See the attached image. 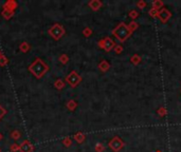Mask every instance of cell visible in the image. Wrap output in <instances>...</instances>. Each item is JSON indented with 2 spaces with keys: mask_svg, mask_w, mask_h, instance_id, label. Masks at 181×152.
<instances>
[{
  "mask_svg": "<svg viewBox=\"0 0 181 152\" xmlns=\"http://www.w3.org/2000/svg\"><path fill=\"white\" fill-rule=\"evenodd\" d=\"M17 8H18V3H17L15 0H6V1L3 3V5H2V8H3V10L13 11V12H14Z\"/></svg>",
  "mask_w": 181,
  "mask_h": 152,
  "instance_id": "cell-8",
  "label": "cell"
},
{
  "mask_svg": "<svg viewBox=\"0 0 181 152\" xmlns=\"http://www.w3.org/2000/svg\"><path fill=\"white\" fill-rule=\"evenodd\" d=\"M128 27H129V30L132 32V30H135V29H137V27H138V24L135 22V21H133V22H130V24H129Z\"/></svg>",
  "mask_w": 181,
  "mask_h": 152,
  "instance_id": "cell-26",
  "label": "cell"
},
{
  "mask_svg": "<svg viewBox=\"0 0 181 152\" xmlns=\"http://www.w3.org/2000/svg\"><path fill=\"white\" fill-rule=\"evenodd\" d=\"M109 68H110V65H109V63H107L106 60H102L100 63H99V69H100L102 72H106V71H108Z\"/></svg>",
  "mask_w": 181,
  "mask_h": 152,
  "instance_id": "cell-15",
  "label": "cell"
},
{
  "mask_svg": "<svg viewBox=\"0 0 181 152\" xmlns=\"http://www.w3.org/2000/svg\"><path fill=\"white\" fill-rule=\"evenodd\" d=\"M1 55H2V52H1V51H0V56H1Z\"/></svg>",
  "mask_w": 181,
  "mask_h": 152,
  "instance_id": "cell-33",
  "label": "cell"
},
{
  "mask_svg": "<svg viewBox=\"0 0 181 152\" xmlns=\"http://www.w3.org/2000/svg\"><path fill=\"white\" fill-rule=\"evenodd\" d=\"M65 86H66V83H65V81L62 80V79H56V80L54 81V87L55 89L57 90H62L65 88Z\"/></svg>",
  "mask_w": 181,
  "mask_h": 152,
  "instance_id": "cell-16",
  "label": "cell"
},
{
  "mask_svg": "<svg viewBox=\"0 0 181 152\" xmlns=\"http://www.w3.org/2000/svg\"><path fill=\"white\" fill-rule=\"evenodd\" d=\"M0 152H1V151H0Z\"/></svg>",
  "mask_w": 181,
  "mask_h": 152,
  "instance_id": "cell-35",
  "label": "cell"
},
{
  "mask_svg": "<svg viewBox=\"0 0 181 152\" xmlns=\"http://www.w3.org/2000/svg\"><path fill=\"white\" fill-rule=\"evenodd\" d=\"M66 107H67V109H68L69 111H74L75 109L77 108V102H75L74 99H70V100H68Z\"/></svg>",
  "mask_w": 181,
  "mask_h": 152,
  "instance_id": "cell-14",
  "label": "cell"
},
{
  "mask_svg": "<svg viewBox=\"0 0 181 152\" xmlns=\"http://www.w3.org/2000/svg\"><path fill=\"white\" fill-rule=\"evenodd\" d=\"M30 50H31V46H30L29 42L23 41L19 44V51H20L21 53H28Z\"/></svg>",
  "mask_w": 181,
  "mask_h": 152,
  "instance_id": "cell-12",
  "label": "cell"
},
{
  "mask_svg": "<svg viewBox=\"0 0 181 152\" xmlns=\"http://www.w3.org/2000/svg\"><path fill=\"white\" fill-rule=\"evenodd\" d=\"M66 81L68 82V85L71 88H76L77 86L81 83L82 81V76L77 73L76 71H71L68 74V76L66 77Z\"/></svg>",
  "mask_w": 181,
  "mask_h": 152,
  "instance_id": "cell-4",
  "label": "cell"
},
{
  "mask_svg": "<svg viewBox=\"0 0 181 152\" xmlns=\"http://www.w3.org/2000/svg\"><path fill=\"white\" fill-rule=\"evenodd\" d=\"M102 5L103 3L100 0H91V1L88 2V6H89L92 11H99L102 8Z\"/></svg>",
  "mask_w": 181,
  "mask_h": 152,
  "instance_id": "cell-9",
  "label": "cell"
},
{
  "mask_svg": "<svg viewBox=\"0 0 181 152\" xmlns=\"http://www.w3.org/2000/svg\"><path fill=\"white\" fill-rule=\"evenodd\" d=\"M112 34L115 35V37L117 38L118 40L123 42L130 36L131 31L129 30L128 25H126L124 22H121L119 25H117V27H115V29L112 30Z\"/></svg>",
  "mask_w": 181,
  "mask_h": 152,
  "instance_id": "cell-2",
  "label": "cell"
},
{
  "mask_svg": "<svg viewBox=\"0 0 181 152\" xmlns=\"http://www.w3.org/2000/svg\"><path fill=\"white\" fill-rule=\"evenodd\" d=\"M62 144H64L65 147H71V145H72V140H71V137H69V136L65 137L64 140H62Z\"/></svg>",
  "mask_w": 181,
  "mask_h": 152,
  "instance_id": "cell-20",
  "label": "cell"
},
{
  "mask_svg": "<svg viewBox=\"0 0 181 152\" xmlns=\"http://www.w3.org/2000/svg\"><path fill=\"white\" fill-rule=\"evenodd\" d=\"M94 149H96V152H103L105 148L101 143H98V144L96 145V147H94Z\"/></svg>",
  "mask_w": 181,
  "mask_h": 152,
  "instance_id": "cell-22",
  "label": "cell"
},
{
  "mask_svg": "<svg viewBox=\"0 0 181 152\" xmlns=\"http://www.w3.org/2000/svg\"><path fill=\"white\" fill-rule=\"evenodd\" d=\"M158 15H159V18L162 20V22L167 21L169 17H171V13H169L166 8H163V10H161L160 13H158Z\"/></svg>",
  "mask_w": 181,
  "mask_h": 152,
  "instance_id": "cell-10",
  "label": "cell"
},
{
  "mask_svg": "<svg viewBox=\"0 0 181 152\" xmlns=\"http://www.w3.org/2000/svg\"><path fill=\"white\" fill-rule=\"evenodd\" d=\"M73 138H74L75 142H76V143H79V144H82V143L85 142L86 135H85V133H83V132H76V133L74 134V136H73Z\"/></svg>",
  "mask_w": 181,
  "mask_h": 152,
  "instance_id": "cell-11",
  "label": "cell"
},
{
  "mask_svg": "<svg viewBox=\"0 0 181 152\" xmlns=\"http://www.w3.org/2000/svg\"><path fill=\"white\" fill-rule=\"evenodd\" d=\"M59 60L60 63H62V65H67V63H69V56L67 54H62V55H59Z\"/></svg>",
  "mask_w": 181,
  "mask_h": 152,
  "instance_id": "cell-18",
  "label": "cell"
},
{
  "mask_svg": "<svg viewBox=\"0 0 181 152\" xmlns=\"http://www.w3.org/2000/svg\"><path fill=\"white\" fill-rule=\"evenodd\" d=\"M157 152H161V151H157Z\"/></svg>",
  "mask_w": 181,
  "mask_h": 152,
  "instance_id": "cell-34",
  "label": "cell"
},
{
  "mask_svg": "<svg viewBox=\"0 0 181 152\" xmlns=\"http://www.w3.org/2000/svg\"><path fill=\"white\" fill-rule=\"evenodd\" d=\"M149 15L153 17H156L157 15H158V11H157V8H152V10L149 11Z\"/></svg>",
  "mask_w": 181,
  "mask_h": 152,
  "instance_id": "cell-25",
  "label": "cell"
},
{
  "mask_svg": "<svg viewBox=\"0 0 181 152\" xmlns=\"http://www.w3.org/2000/svg\"><path fill=\"white\" fill-rule=\"evenodd\" d=\"M1 140H2V134L0 133V141H1Z\"/></svg>",
  "mask_w": 181,
  "mask_h": 152,
  "instance_id": "cell-32",
  "label": "cell"
},
{
  "mask_svg": "<svg viewBox=\"0 0 181 152\" xmlns=\"http://www.w3.org/2000/svg\"><path fill=\"white\" fill-rule=\"evenodd\" d=\"M19 151L20 152H33L34 146L30 141L25 140L20 145H19Z\"/></svg>",
  "mask_w": 181,
  "mask_h": 152,
  "instance_id": "cell-7",
  "label": "cell"
},
{
  "mask_svg": "<svg viewBox=\"0 0 181 152\" xmlns=\"http://www.w3.org/2000/svg\"><path fill=\"white\" fill-rule=\"evenodd\" d=\"M10 135H11V138L14 141H17L21 137V133H20V131H18V130H13V131L11 132Z\"/></svg>",
  "mask_w": 181,
  "mask_h": 152,
  "instance_id": "cell-17",
  "label": "cell"
},
{
  "mask_svg": "<svg viewBox=\"0 0 181 152\" xmlns=\"http://www.w3.org/2000/svg\"><path fill=\"white\" fill-rule=\"evenodd\" d=\"M92 34V30L90 29V27H85V29L83 30V35L85 36V37H90Z\"/></svg>",
  "mask_w": 181,
  "mask_h": 152,
  "instance_id": "cell-21",
  "label": "cell"
},
{
  "mask_svg": "<svg viewBox=\"0 0 181 152\" xmlns=\"http://www.w3.org/2000/svg\"><path fill=\"white\" fill-rule=\"evenodd\" d=\"M109 147H110V149L112 151L118 152V151H120L123 147H124V143L120 140V137L115 136V137L109 142Z\"/></svg>",
  "mask_w": 181,
  "mask_h": 152,
  "instance_id": "cell-6",
  "label": "cell"
},
{
  "mask_svg": "<svg viewBox=\"0 0 181 152\" xmlns=\"http://www.w3.org/2000/svg\"><path fill=\"white\" fill-rule=\"evenodd\" d=\"M153 5H154V8H158L159 6L162 5V2H161V1H155L154 3H153Z\"/></svg>",
  "mask_w": 181,
  "mask_h": 152,
  "instance_id": "cell-27",
  "label": "cell"
},
{
  "mask_svg": "<svg viewBox=\"0 0 181 152\" xmlns=\"http://www.w3.org/2000/svg\"><path fill=\"white\" fill-rule=\"evenodd\" d=\"M5 114H6V110L1 106V105H0V121H1L2 117H3Z\"/></svg>",
  "mask_w": 181,
  "mask_h": 152,
  "instance_id": "cell-24",
  "label": "cell"
},
{
  "mask_svg": "<svg viewBox=\"0 0 181 152\" xmlns=\"http://www.w3.org/2000/svg\"><path fill=\"white\" fill-rule=\"evenodd\" d=\"M10 151L11 152H18L19 151V145L17 144H12L10 147Z\"/></svg>",
  "mask_w": 181,
  "mask_h": 152,
  "instance_id": "cell-23",
  "label": "cell"
},
{
  "mask_svg": "<svg viewBox=\"0 0 181 152\" xmlns=\"http://www.w3.org/2000/svg\"><path fill=\"white\" fill-rule=\"evenodd\" d=\"M159 113H160L161 115H163V114H164V113H166V111H164V109L161 108V109H160V111H159Z\"/></svg>",
  "mask_w": 181,
  "mask_h": 152,
  "instance_id": "cell-30",
  "label": "cell"
},
{
  "mask_svg": "<svg viewBox=\"0 0 181 152\" xmlns=\"http://www.w3.org/2000/svg\"><path fill=\"white\" fill-rule=\"evenodd\" d=\"M129 15H130L132 18H136V17H137V12H136V11H132V12L129 13Z\"/></svg>",
  "mask_w": 181,
  "mask_h": 152,
  "instance_id": "cell-29",
  "label": "cell"
},
{
  "mask_svg": "<svg viewBox=\"0 0 181 152\" xmlns=\"http://www.w3.org/2000/svg\"><path fill=\"white\" fill-rule=\"evenodd\" d=\"M15 12H13V11H8V10H2L1 11V16L3 17L4 19H6V20H8V19H11L13 16H14Z\"/></svg>",
  "mask_w": 181,
  "mask_h": 152,
  "instance_id": "cell-13",
  "label": "cell"
},
{
  "mask_svg": "<svg viewBox=\"0 0 181 152\" xmlns=\"http://www.w3.org/2000/svg\"><path fill=\"white\" fill-rule=\"evenodd\" d=\"M8 63V57H6L4 54H2L1 56H0V67H5Z\"/></svg>",
  "mask_w": 181,
  "mask_h": 152,
  "instance_id": "cell-19",
  "label": "cell"
},
{
  "mask_svg": "<svg viewBox=\"0 0 181 152\" xmlns=\"http://www.w3.org/2000/svg\"><path fill=\"white\" fill-rule=\"evenodd\" d=\"M28 70H29V72L35 77V78L40 79L42 76L46 75V73L49 71V67L42 59L36 58L35 60L29 66Z\"/></svg>",
  "mask_w": 181,
  "mask_h": 152,
  "instance_id": "cell-1",
  "label": "cell"
},
{
  "mask_svg": "<svg viewBox=\"0 0 181 152\" xmlns=\"http://www.w3.org/2000/svg\"><path fill=\"white\" fill-rule=\"evenodd\" d=\"M65 33H66L65 27H62V24H59V23H54V24L48 30V34L54 40H59L60 38L65 35Z\"/></svg>",
  "mask_w": 181,
  "mask_h": 152,
  "instance_id": "cell-3",
  "label": "cell"
},
{
  "mask_svg": "<svg viewBox=\"0 0 181 152\" xmlns=\"http://www.w3.org/2000/svg\"><path fill=\"white\" fill-rule=\"evenodd\" d=\"M99 47L104 49L106 52H110V51L116 47V44L110 37H106V38H104V39L99 41Z\"/></svg>",
  "mask_w": 181,
  "mask_h": 152,
  "instance_id": "cell-5",
  "label": "cell"
},
{
  "mask_svg": "<svg viewBox=\"0 0 181 152\" xmlns=\"http://www.w3.org/2000/svg\"><path fill=\"white\" fill-rule=\"evenodd\" d=\"M144 5H145L144 2H139V3H138V6H140V8H144Z\"/></svg>",
  "mask_w": 181,
  "mask_h": 152,
  "instance_id": "cell-31",
  "label": "cell"
},
{
  "mask_svg": "<svg viewBox=\"0 0 181 152\" xmlns=\"http://www.w3.org/2000/svg\"><path fill=\"white\" fill-rule=\"evenodd\" d=\"M122 50H123V48H122V47H121V46H117V47H115V51H116V53H118V54L122 52Z\"/></svg>",
  "mask_w": 181,
  "mask_h": 152,
  "instance_id": "cell-28",
  "label": "cell"
}]
</instances>
